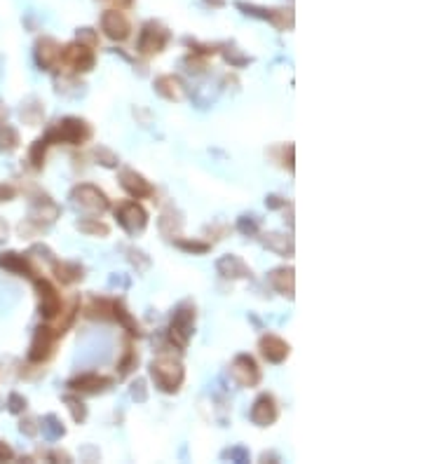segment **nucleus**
<instances>
[{
	"label": "nucleus",
	"mask_w": 422,
	"mask_h": 464,
	"mask_svg": "<svg viewBox=\"0 0 422 464\" xmlns=\"http://www.w3.org/2000/svg\"><path fill=\"white\" fill-rule=\"evenodd\" d=\"M92 139V127L80 117H64L52 132H47V141H61V144L80 146Z\"/></svg>",
	"instance_id": "obj_1"
},
{
	"label": "nucleus",
	"mask_w": 422,
	"mask_h": 464,
	"mask_svg": "<svg viewBox=\"0 0 422 464\" xmlns=\"http://www.w3.org/2000/svg\"><path fill=\"white\" fill-rule=\"evenodd\" d=\"M151 378L155 380L157 389L167 392V394H174V392H178V387L183 385L186 371H183V366L174 359H157L153 361L151 366Z\"/></svg>",
	"instance_id": "obj_2"
},
{
	"label": "nucleus",
	"mask_w": 422,
	"mask_h": 464,
	"mask_svg": "<svg viewBox=\"0 0 422 464\" xmlns=\"http://www.w3.org/2000/svg\"><path fill=\"white\" fill-rule=\"evenodd\" d=\"M195 333V305L190 302H181L174 312V319H171L169 326V340L171 345H176L178 349H186L190 336Z\"/></svg>",
	"instance_id": "obj_3"
},
{
	"label": "nucleus",
	"mask_w": 422,
	"mask_h": 464,
	"mask_svg": "<svg viewBox=\"0 0 422 464\" xmlns=\"http://www.w3.org/2000/svg\"><path fill=\"white\" fill-rule=\"evenodd\" d=\"M169 43V31L167 26H162L160 21H148L144 28H141L139 35V52L146 57L160 55V52L167 47Z\"/></svg>",
	"instance_id": "obj_4"
},
{
	"label": "nucleus",
	"mask_w": 422,
	"mask_h": 464,
	"mask_svg": "<svg viewBox=\"0 0 422 464\" xmlns=\"http://www.w3.org/2000/svg\"><path fill=\"white\" fill-rule=\"evenodd\" d=\"M115 218H117V223H120L122 228L129 232V235L144 232L146 225H148V213H146V209L139 204V202H134V200L122 202V204L115 209Z\"/></svg>",
	"instance_id": "obj_5"
},
{
	"label": "nucleus",
	"mask_w": 422,
	"mask_h": 464,
	"mask_svg": "<svg viewBox=\"0 0 422 464\" xmlns=\"http://www.w3.org/2000/svg\"><path fill=\"white\" fill-rule=\"evenodd\" d=\"M73 202L80 206V209H85L89 213H104L108 209L106 195L101 193L97 186H89V183H82V186L73 190Z\"/></svg>",
	"instance_id": "obj_6"
},
{
	"label": "nucleus",
	"mask_w": 422,
	"mask_h": 464,
	"mask_svg": "<svg viewBox=\"0 0 422 464\" xmlns=\"http://www.w3.org/2000/svg\"><path fill=\"white\" fill-rule=\"evenodd\" d=\"M61 61L73 70H78V73H87V70L94 68V52L92 47L73 43L61 52Z\"/></svg>",
	"instance_id": "obj_7"
},
{
	"label": "nucleus",
	"mask_w": 422,
	"mask_h": 464,
	"mask_svg": "<svg viewBox=\"0 0 422 464\" xmlns=\"http://www.w3.org/2000/svg\"><path fill=\"white\" fill-rule=\"evenodd\" d=\"M101 28H104V33L108 35L111 40H117V43L127 40L129 38V31H132V26H129V19L122 14L120 10L104 12V17H101Z\"/></svg>",
	"instance_id": "obj_8"
},
{
	"label": "nucleus",
	"mask_w": 422,
	"mask_h": 464,
	"mask_svg": "<svg viewBox=\"0 0 422 464\" xmlns=\"http://www.w3.org/2000/svg\"><path fill=\"white\" fill-rule=\"evenodd\" d=\"M230 373H233V378H235L242 387H256V385L260 383V371H258L256 361H253L249 354L235 356L233 366H230Z\"/></svg>",
	"instance_id": "obj_9"
},
{
	"label": "nucleus",
	"mask_w": 422,
	"mask_h": 464,
	"mask_svg": "<svg viewBox=\"0 0 422 464\" xmlns=\"http://www.w3.org/2000/svg\"><path fill=\"white\" fill-rule=\"evenodd\" d=\"M249 418H251L253 425H258V427H270L272 422L279 418V408H277L275 396L260 394L258 398H256L253 406H251V413H249Z\"/></svg>",
	"instance_id": "obj_10"
},
{
	"label": "nucleus",
	"mask_w": 422,
	"mask_h": 464,
	"mask_svg": "<svg viewBox=\"0 0 422 464\" xmlns=\"http://www.w3.org/2000/svg\"><path fill=\"white\" fill-rule=\"evenodd\" d=\"M35 289H38V296H40V314H43L45 319H55L57 314L61 312V298H59L57 289L52 287L50 282H45V279H38Z\"/></svg>",
	"instance_id": "obj_11"
},
{
	"label": "nucleus",
	"mask_w": 422,
	"mask_h": 464,
	"mask_svg": "<svg viewBox=\"0 0 422 464\" xmlns=\"http://www.w3.org/2000/svg\"><path fill=\"white\" fill-rule=\"evenodd\" d=\"M120 186L127 190L129 195H132L134 200H146V197H153L155 195V188L151 186V183L146 181L144 176L139 174V171L134 169H124L120 174Z\"/></svg>",
	"instance_id": "obj_12"
},
{
	"label": "nucleus",
	"mask_w": 422,
	"mask_h": 464,
	"mask_svg": "<svg viewBox=\"0 0 422 464\" xmlns=\"http://www.w3.org/2000/svg\"><path fill=\"white\" fill-rule=\"evenodd\" d=\"M55 340H57V333L52 329H47V326H40L38 331H35V338H33V345H31V361L35 364H40V361L50 359L52 349H55Z\"/></svg>",
	"instance_id": "obj_13"
},
{
	"label": "nucleus",
	"mask_w": 422,
	"mask_h": 464,
	"mask_svg": "<svg viewBox=\"0 0 422 464\" xmlns=\"http://www.w3.org/2000/svg\"><path fill=\"white\" fill-rule=\"evenodd\" d=\"M291 352L289 342H284L279 336H263L260 338V354L265 356L270 364H282V361H287V356Z\"/></svg>",
	"instance_id": "obj_14"
},
{
	"label": "nucleus",
	"mask_w": 422,
	"mask_h": 464,
	"mask_svg": "<svg viewBox=\"0 0 422 464\" xmlns=\"http://www.w3.org/2000/svg\"><path fill=\"white\" fill-rule=\"evenodd\" d=\"M113 385V378L106 376H97V373H89V376H80L75 380H70L68 387L73 392H82V394H97V392L108 389Z\"/></svg>",
	"instance_id": "obj_15"
},
{
	"label": "nucleus",
	"mask_w": 422,
	"mask_h": 464,
	"mask_svg": "<svg viewBox=\"0 0 422 464\" xmlns=\"http://www.w3.org/2000/svg\"><path fill=\"white\" fill-rule=\"evenodd\" d=\"M218 272H221V277L225 279H247L251 277V270L244 265V260L237 258V255H223L221 260L216 263Z\"/></svg>",
	"instance_id": "obj_16"
},
{
	"label": "nucleus",
	"mask_w": 422,
	"mask_h": 464,
	"mask_svg": "<svg viewBox=\"0 0 422 464\" xmlns=\"http://www.w3.org/2000/svg\"><path fill=\"white\" fill-rule=\"evenodd\" d=\"M155 92L160 97H164L167 101H181L186 97V87H183V82L178 80L174 75H162L155 80Z\"/></svg>",
	"instance_id": "obj_17"
},
{
	"label": "nucleus",
	"mask_w": 422,
	"mask_h": 464,
	"mask_svg": "<svg viewBox=\"0 0 422 464\" xmlns=\"http://www.w3.org/2000/svg\"><path fill=\"white\" fill-rule=\"evenodd\" d=\"M61 61V47L57 45V40L43 38L38 43V64L43 68H55Z\"/></svg>",
	"instance_id": "obj_18"
},
{
	"label": "nucleus",
	"mask_w": 422,
	"mask_h": 464,
	"mask_svg": "<svg viewBox=\"0 0 422 464\" xmlns=\"http://www.w3.org/2000/svg\"><path fill=\"white\" fill-rule=\"evenodd\" d=\"M270 284L282 296L294 298V270H291V267H277V270H272L270 272Z\"/></svg>",
	"instance_id": "obj_19"
},
{
	"label": "nucleus",
	"mask_w": 422,
	"mask_h": 464,
	"mask_svg": "<svg viewBox=\"0 0 422 464\" xmlns=\"http://www.w3.org/2000/svg\"><path fill=\"white\" fill-rule=\"evenodd\" d=\"M113 317H115L117 321H120V324L124 326V329H127L129 333H132V336H139L141 333V329H139V324H136V319L132 317V314L127 312V307L122 305V302H113Z\"/></svg>",
	"instance_id": "obj_20"
},
{
	"label": "nucleus",
	"mask_w": 422,
	"mask_h": 464,
	"mask_svg": "<svg viewBox=\"0 0 422 464\" xmlns=\"http://www.w3.org/2000/svg\"><path fill=\"white\" fill-rule=\"evenodd\" d=\"M55 272L64 284H75L82 279V267L78 263H57Z\"/></svg>",
	"instance_id": "obj_21"
},
{
	"label": "nucleus",
	"mask_w": 422,
	"mask_h": 464,
	"mask_svg": "<svg viewBox=\"0 0 422 464\" xmlns=\"http://www.w3.org/2000/svg\"><path fill=\"white\" fill-rule=\"evenodd\" d=\"M263 244L267 249H272V251L282 253V255H291L294 253V240L291 237H284V235H265Z\"/></svg>",
	"instance_id": "obj_22"
},
{
	"label": "nucleus",
	"mask_w": 422,
	"mask_h": 464,
	"mask_svg": "<svg viewBox=\"0 0 422 464\" xmlns=\"http://www.w3.org/2000/svg\"><path fill=\"white\" fill-rule=\"evenodd\" d=\"M0 267H8V270H15V272H26V275H31V265L26 263V258H21V255L17 253H8L5 258H0Z\"/></svg>",
	"instance_id": "obj_23"
},
{
	"label": "nucleus",
	"mask_w": 422,
	"mask_h": 464,
	"mask_svg": "<svg viewBox=\"0 0 422 464\" xmlns=\"http://www.w3.org/2000/svg\"><path fill=\"white\" fill-rule=\"evenodd\" d=\"M78 230L85 232V235H94V237H108V232H111L108 225L99 223L97 218H87V221H80Z\"/></svg>",
	"instance_id": "obj_24"
},
{
	"label": "nucleus",
	"mask_w": 422,
	"mask_h": 464,
	"mask_svg": "<svg viewBox=\"0 0 422 464\" xmlns=\"http://www.w3.org/2000/svg\"><path fill=\"white\" fill-rule=\"evenodd\" d=\"M43 429L47 432V438H52V441H57V438H61L66 429H64V425L57 420V415H47L43 420Z\"/></svg>",
	"instance_id": "obj_25"
},
{
	"label": "nucleus",
	"mask_w": 422,
	"mask_h": 464,
	"mask_svg": "<svg viewBox=\"0 0 422 464\" xmlns=\"http://www.w3.org/2000/svg\"><path fill=\"white\" fill-rule=\"evenodd\" d=\"M64 401L68 403V408H70V415H73V420L75 422H85V418H87V408H85V403L80 401V398H75V396H66Z\"/></svg>",
	"instance_id": "obj_26"
},
{
	"label": "nucleus",
	"mask_w": 422,
	"mask_h": 464,
	"mask_svg": "<svg viewBox=\"0 0 422 464\" xmlns=\"http://www.w3.org/2000/svg\"><path fill=\"white\" fill-rule=\"evenodd\" d=\"M174 244L178 249H183V251H188V253H207L209 251V244L207 242H190V240H174Z\"/></svg>",
	"instance_id": "obj_27"
},
{
	"label": "nucleus",
	"mask_w": 422,
	"mask_h": 464,
	"mask_svg": "<svg viewBox=\"0 0 422 464\" xmlns=\"http://www.w3.org/2000/svg\"><path fill=\"white\" fill-rule=\"evenodd\" d=\"M78 43L87 47H97L99 45V35L94 28H80L78 31Z\"/></svg>",
	"instance_id": "obj_28"
},
{
	"label": "nucleus",
	"mask_w": 422,
	"mask_h": 464,
	"mask_svg": "<svg viewBox=\"0 0 422 464\" xmlns=\"http://www.w3.org/2000/svg\"><path fill=\"white\" fill-rule=\"evenodd\" d=\"M97 160L104 166H111V169L113 166H117V155H113L108 148H97Z\"/></svg>",
	"instance_id": "obj_29"
},
{
	"label": "nucleus",
	"mask_w": 422,
	"mask_h": 464,
	"mask_svg": "<svg viewBox=\"0 0 422 464\" xmlns=\"http://www.w3.org/2000/svg\"><path fill=\"white\" fill-rule=\"evenodd\" d=\"M136 364H139V356L129 349V352L124 354V359L120 361V376H127V373L132 371V366H136Z\"/></svg>",
	"instance_id": "obj_30"
},
{
	"label": "nucleus",
	"mask_w": 422,
	"mask_h": 464,
	"mask_svg": "<svg viewBox=\"0 0 422 464\" xmlns=\"http://www.w3.org/2000/svg\"><path fill=\"white\" fill-rule=\"evenodd\" d=\"M225 61L233 64V66H244L249 59H247V57H242L240 52L235 50V47H233V50H230V47H228V50H225Z\"/></svg>",
	"instance_id": "obj_31"
},
{
	"label": "nucleus",
	"mask_w": 422,
	"mask_h": 464,
	"mask_svg": "<svg viewBox=\"0 0 422 464\" xmlns=\"http://www.w3.org/2000/svg\"><path fill=\"white\" fill-rule=\"evenodd\" d=\"M253 218V216H251ZM237 228H240L242 232H244V235H253L256 230H258V221H249V216H242L240 218V223H237Z\"/></svg>",
	"instance_id": "obj_32"
},
{
	"label": "nucleus",
	"mask_w": 422,
	"mask_h": 464,
	"mask_svg": "<svg viewBox=\"0 0 422 464\" xmlns=\"http://www.w3.org/2000/svg\"><path fill=\"white\" fill-rule=\"evenodd\" d=\"M223 457H230V460H237V462H247L249 460V450L242 448V445H237V448L228 450V453H223Z\"/></svg>",
	"instance_id": "obj_33"
},
{
	"label": "nucleus",
	"mask_w": 422,
	"mask_h": 464,
	"mask_svg": "<svg viewBox=\"0 0 422 464\" xmlns=\"http://www.w3.org/2000/svg\"><path fill=\"white\" fill-rule=\"evenodd\" d=\"M132 396L136 398V401H146V383L144 380H136V383L132 385Z\"/></svg>",
	"instance_id": "obj_34"
},
{
	"label": "nucleus",
	"mask_w": 422,
	"mask_h": 464,
	"mask_svg": "<svg viewBox=\"0 0 422 464\" xmlns=\"http://www.w3.org/2000/svg\"><path fill=\"white\" fill-rule=\"evenodd\" d=\"M287 202H284L282 197H277V195H272V197H267V206L270 209H279V206H284Z\"/></svg>",
	"instance_id": "obj_35"
},
{
	"label": "nucleus",
	"mask_w": 422,
	"mask_h": 464,
	"mask_svg": "<svg viewBox=\"0 0 422 464\" xmlns=\"http://www.w3.org/2000/svg\"><path fill=\"white\" fill-rule=\"evenodd\" d=\"M10 401H12V410H15V413H19V410H21L23 406H26V401H21V398H19V396H17V394H15V396H12V398H10Z\"/></svg>",
	"instance_id": "obj_36"
},
{
	"label": "nucleus",
	"mask_w": 422,
	"mask_h": 464,
	"mask_svg": "<svg viewBox=\"0 0 422 464\" xmlns=\"http://www.w3.org/2000/svg\"><path fill=\"white\" fill-rule=\"evenodd\" d=\"M207 5H211V8H223L225 5V0H204Z\"/></svg>",
	"instance_id": "obj_37"
},
{
	"label": "nucleus",
	"mask_w": 422,
	"mask_h": 464,
	"mask_svg": "<svg viewBox=\"0 0 422 464\" xmlns=\"http://www.w3.org/2000/svg\"><path fill=\"white\" fill-rule=\"evenodd\" d=\"M289 171H294V146H289Z\"/></svg>",
	"instance_id": "obj_38"
},
{
	"label": "nucleus",
	"mask_w": 422,
	"mask_h": 464,
	"mask_svg": "<svg viewBox=\"0 0 422 464\" xmlns=\"http://www.w3.org/2000/svg\"><path fill=\"white\" fill-rule=\"evenodd\" d=\"M115 3H117V8H129L134 0H115Z\"/></svg>",
	"instance_id": "obj_39"
}]
</instances>
